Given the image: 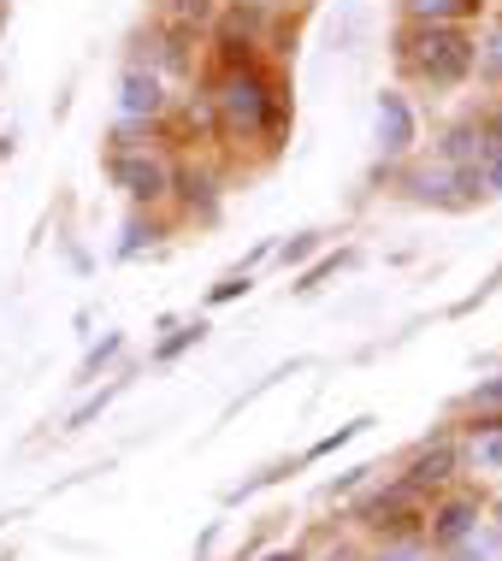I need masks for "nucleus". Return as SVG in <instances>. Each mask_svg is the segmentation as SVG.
I'll return each mask as SVG.
<instances>
[{
  "label": "nucleus",
  "mask_w": 502,
  "mask_h": 561,
  "mask_svg": "<svg viewBox=\"0 0 502 561\" xmlns=\"http://www.w3.org/2000/svg\"><path fill=\"white\" fill-rule=\"evenodd\" d=\"M213 113H219V130L266 136V148H278L284 125H290V95H284L261 66H242V71H219V83H213Z\"/></svg>",
  "instance_id": "nucleus-1"
},
{
  "label": "nucleus",
  "mask_w": 502,
  "mask_h": 561,
  "mask_svg": "<svg viewBox=\"0 0 502 561\" xmlns=\"http://www.w3.org/2000/svg\"><path fill=\"white\" fill-rule=\"evenodd\" d=\"M397 59L408 71H420L432 89H461L474 78V59H479V36L467 24H408L397 36Z\"/></svg>",
  "instance_id": "nucleus-2"
},
{
  "label": "nucleus",
  "mask_w": 502,
  "mask_h": 561,
  "mask_svg": "<svg viewBox=\"0 0 502 561\" xmlns=\"http://www.w3.org/2000/svg\"><path fill=\"white\" fill-rule=\"evenodd\" d=\"M106 178L130 195V202H166L172 195V165L148 148H113L106 154Z\"/></svg>",
  "instance_id": "nucleus-3"
},
{
  "label": "nucleus",
  "mask_w": 502,
  "mask_h": 561,
  "mask_svg": "<svg viewBox=\"0 0 502 561\" xmlns=\"http://www.w3.org/2000/svg\"><path fill=\"white\" fill-rule=\"evenodd\" d=\"M408 195L414 202H432V207H474L484 202V178H479V165H425V172L408 178Z\"/></svg>",
  "instance_id": "nucleus-4"
},
{
  "label": "nucleus",
  "mask_w": 502,
  "mask_h": 561,
  "mask_svg": "<svg viewBox=\"0 0 502 561\" xmlns=\"http://www.w3.org/2000/svg\"><path fill=\"white\" fill-rule=\"evenodd\" d=\"M118 113H125V125H155L166 113V78L148 66H130L125 78H118Z\"/></svg>",
  "instance_id": "nucleus-5"
},
{
  "label": "nucleus",
  "mask_w": 502,
  "mask_h": 561,
  "mask_svg": "<svg viewBox=\"0 0 502 561\" xmlns=\"http://www.w3.org/2000/svg\"><path fill=\"white\" fill-rule=\"evenodd\" d=\"M414 142H420V118L408 107V95L402 89H385V95H378V154L402 160Z\"/></svg>",
  "instance_id": "nucleus-6"
},
{
  "label": "nucleus",
  "mask_w": 502,
  "mask_h": 561,
  "mask_svg": "<svg viewBox=\"0 0 502 561\" xmlns=\"http://www.w3.org/2000/svg\"><path fill=\"white\" fill-rule=\"evenodd\" d=\"M479 526V503H467V496H455V503L432 508V543L437 550H455V543H467Z\"/></svg>",
  "instance_id": "nucleus-7"
},
{
  "label": "nucleus",
  "mask_w": 502,
  "mask_h": 561,
  "mask_svg": "<svg viewBox=\"0 0 502 561\" xmlns=\"http://www.w3.org/2000/svg\"><path fill=\"white\" fill-rule=\"evenodd\" d=\"M437 160H444V165H479V160H484L479 118H467V125H449L444 136H437Z\"/></svg>",
  "instance_id": "nucleus-8"
},
{
  "label": "nucleus",
  "mask_w": 502,
  "mask_h": 561,
  "mask_svg": "<svg viewBox=\"0 0 502 561\" xmlns=\"http://www.w3.org/2000/svg\"><path fill=\"white\" fill-rule=\"evenodd\" d=\"M455 473V444H432L425 455H414V467H408V491H432V484H444Z\"/></svg>",
  "instance_id": "nucleus-9"
},
{
  "label": "nucleus",
  "mask_w": 502,
  "mask_h": 561,
  "mask_svg": "<svg viewBox=\"0 0 502 561\" xmlns=\"http://www.w3.org/2000/svg\"><path fill=\"white\" fill-rule=\"evenodd\" d=\"M160 7V24H178V30H207L219 19V0H155Z\"/></svg>",
  "instance_id": "nucleus-10"
},
{
  "label": "nucleus",
  "mask_w": 502,
  "mask_h": 561,
  "mask_svg": "<svg viewBox=\"0 0 502 561\" xmlns=\"http://www.w3.org/2000/svg\"><path fill=\"white\" fill-rule=\"evenodd\" d=\"M474 71L484 83H502V24L491 30V36L479 42V59H474Z\"/></svg>",
  "instance_id": "nucleus-11"
},
{
  "label": "nucleus",
  "mask_w": 502,
  "mask_h": 561,
  "mask_svg": "<svg viewBox=\"0 0 502 561\" xmlns=\"http://www.w3.org/2000/svg\"><path fill=\"white\" fill-rule=\"evenodd\" d=\"M408 24H449L455 19V0H402Z\"/></svg>",
  "instance_id": "nucleus-12"
},
{
  "label": "nucleus",
  "mask_w": 502,
  "mask_h": 561,
  "mask_svg": "<svg viewBox=\"0 0 502 561\" xmlns=\"http://www.w3.org/2000/svg\"><path fill=\"white\" fill-rule=\"evenodd\" d=\"M202 337H207V325H202V320H195V325H178L172 337L160 343V360H178V355H184L190 343H202Z\"/></svg>",
  "instance_id": "nucleus-13"
},
{
  "label": "nucleus",
  "mask_w": 502,
  "mask_h": 561,
  "mask_svg": "<svg viewBox=\"0 0 502 561\" xmlns=\"http://www.w3.org/2000/svg\"><path fill=\"white\" fill-rule=\"evenodd\" d=\"M378 561H432V543H425V538H414V533H408V538H397V543H390V550H385V556H378Z\"/></svg>",
  "instance_id": "nucleus-14"
},
{
  "label": "nucleus",
  "mask_w": 502,
  "mask_h": 561,
  "mask_svg": "<svg viewBox=\"0 0 502 561\" xmlns=\"http://www.w3.org/2000/svg\"><path fill=\"white\" fill-rule=\"evenodd\" d=\"M313 249H319V237H313V231H301V237H290V242H278V266H296V261H308Z\"/></svg>",
  "instance_id": "nucleus-15"
},
{
  "label": "nucleus",
  "mask_w": 502,
  "mask_h": 561,
  "mask_svg": "<svg viewBox=\"0 0 502 561\" xmlns=\"http://www.w3.org/2000/svg\"><path fill=\"white\" fill-rule=\"evenodd\" d=\"M155 237H160V231H155V225H142V219H130V225H125V242H118V261H130V254H136V249H142V242H155Z\"/></svg>",
  "instance_id": "nucleus-16"
},
{
  "label": "nucleus",
  "mask_w": 502,
  "mask_h": 561,
  "mask_svg": "<svg viewBox=\"0 0 502 561\" xmlns=\"http://www.w3.org/2000/svg\"><path fill=\"white\" fill-rule=\"evenodd\" d=\"M237 296H249V272H231V278L213 284V308H225V301H237Z\"/></svg>",
  "instance_id": "nucleus-17"
},
{
  "label": "nucleus",
  "mask_w": 502,
  "mask_h": 561,
  "mask_svg": "<svg viewBox=\"0 0 502 561\" xmlns=\"http://www.w3.org/2000/svg\"><path fill=\"white\" fill-rule=\"evenodd\" d=\"M118 348H125V337H118V331H113V337H106V343L95 348V355H89V360H83V373H78V378H83V385H89V378H95V373H101V360H113V355H118Z\"/></svg>",
  "instance_id": "nucleus-18"
},
{
  "label": "nucleus",
  "mask_w": 502,
  "mask_h": 561,
  "mask_svg": "<svg viewBox=\"0 0 502 561\" xmlns=\"http://www.w3.org/2000/svg\"><path fill=\"white\" fill-rule=\"evenodd\" d=\"M479 178H484V195H502V148L479 165Z\"/></svg>",
  "instance_id": "nucleus-19"
},
{
  "label": "nucleus",
  "mask_w": 502,
  "mask_h": 561,
  "mask_svg": "<svg viewBox=\"0 0 502 561\" xmlns=\"http://www.w3.org/2000/svg\"><path fill=\"white\" fill-rule=\"evenodd\" d=\"M343 261H349V254H338V261H319V266L308 272V278H301V284H296V290H319V284H326V278H331V272H338Z\"/></svg>",
  "instance_id": "nucleus-20"
},
{
  "label": "nucleus",
  "mask_w": 502,
  "mask_h": 561,
  "mask_svg": "<svg viewBox=\"0 0 502 561\" xmlns=\"http://www.w3.org/2000/svg\"><path fill=\"white\" fill-rule=\"evenodd\" d=\"M474 408H502V378H484L474 390Z\"/></svg>",
  "instance_id": "nucleus-21"
},
{
  "label": "nucleus",
  "mask_w": 502,
  "mask_h": 561,
  "mask_svg": "<svg viewBox=\"0 0 502 561\" xmlns=\"http://www.w3.org/2000/svg\"><path fill=\"white\" fill-rule=\"evenodd\" d=\"M484 467H502V432H484V449H479Z\"/></svg>",
  "instance_id": "nucleus-22"
},
{
  "label": "nucleus",
  "mask_w": 502,
  "mask_h": 561,
  "mask_svg": "<svg viewBox=\"0 0 502 561\" xmlns=\"http://www.w3.org/2000/svg\"><path fill=\"white\" fill-rule=\"evenodd\" d=\"M479 7H484V0H455V24H461V19H474Z\"/></svg>",
  "instance_id": "nucleus-23"
},
{
  "label": "nucleus",
  "mask_w": 502,
  "mask_h": 561,
  "mask_svg": "<svg viewBox=\"0 0 502 561\" xmlns=\"http://www.w3.org/2000/svg\"><path fill=\"white\" fill-rule=\"evenodd\" d=\"M254 7H266V12H278V7H296V0H254Z\"/></svg>",
  "instance_id": "nucleus-24"
},
{
  "label": "nucleus",
  "mask_w": 502,
  "mask_h": 561,
  "mask_svg": "<svg viewBox=\"0 0 502 561\" xmlns=\"http://www.w3.org/2000/svg\"><path fill=\"white\" fill-rule=\"evenodd\" d=\"M266 561H301V556H296V550H272Z\"/></svg>",
  "instance_id": "nucleus-25"
},
{
  "label": "nucleus",
  "mask_w": 502,
  "mask_h": 561,
  "mask_svg": "<svg viewBox=\"0 0 502 561\" xmlns=\"http://www.w3.org/2000/svg\"><path fill=\"white\" fill-rule=\"evenodd\" d=\"M455 561H484V556H474V550H461V543H455Z\"/></svg>",
  "instance_id": "nucleus-26"
},
{
  "label": "nucleus",
  "mask_w": 502,
  "mask_h": 561,
  "mask_svg": "<svg viewBox=\"0 0 502 561\" xmlns=\"http://www.w3.org/2000/svg\"><path fill=\"white\" fill-rule=\"evenodd\" d=\"M497 520H502V503H497Z\"/></svg>",
  "instance_id": "nucleus-27"
}]
</instances>
